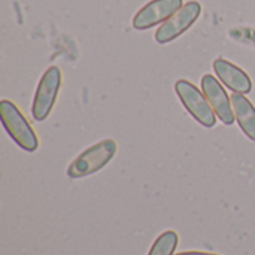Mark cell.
<instances>
[{
    "instance_id": "obj_1",
    "label": "cell",
    "mask_w": 255,
    "mask_h": 255,
    "mask_svg": "<svg viewBox=\"0 0 255 255\" xmlns=\"http://www.w3.org/2000/svg\"><path fill=\"white\" fill-rule=\"evenodd\" d=\"M117 142L114 139H103L85 151H82L67 167V176L72 179H81L102 170L115 155Z\"/></svg>"
},
{
    "instance_id": "obj_2",
    "label": "cell",
    "mask_w": 255,
    "mask_h": 255,
    "mask_svg": "<svg viewBox=\"0 0 255 255\" xmlns=\"http://www.w3.org/2000/svg\"><path fill=\"white\" fill-rule=\"evenodd\" d=\"M0 118L9 137L24 151L33 152L39 148V139L21 111L9 100L0 102Z\"/></svg>"
},
{
    "instance_id": "obj_3",
    "label": "cell",
    "mask_w": 255,
    "mask_h": 255,
    "mask_svg": "<svg viewBox=\"0 0 255 255\" xmlns=\"http://www.w3.org/2000/svg\"><path fill=\"white\" fill-rule=\"evenodd\" d=\"M175 91L179 97V100L182 102V105L185 106V109L188 111V114L203 127H214L217 123L215 118V111L211 106L209 100L206 99V96L202 94V91L190 81L187 79H179L175 84Z\"/></svg>"
},
{
    "instance_id": "obj_4",
    "label": "cell",
    "mask_w": 255,
    "mask_h": 255,
    "mask_svg": "<svg viewBox=\"0 0 255 255\" xmlns=\"http://www.w3.org/2000/svg\"><path fill=\"white\" fill-rule=\"evenodd\" d=\"M61 72L58 67L52 66L42 75L39 85L34 93L33 105H31V115L34 121L40 123L48 118L52 111V106L57 100L60 87H61Z\"/></svg>"
},
{
    "instance_id": "obj_5",
    "label": "cell",
    "mask_w": 255,
    "mask_h": 255,
    "mask_svg": "<svg viewBox=\"0 0 255 255\" xmlns=\"http://www.w3.org/2000/svg\"><path fill=\"white\" fill-rule=\"evenodd\" d=\"M202 4L196 0L185 3L172 18L163 22L155 31V40L161 45L169 43L184 34L200 16Z\"/></svg>"
},
{
    "instance_id": "obj_6",
    "label": "cell",
    "mask_w": 255,
    "mask_h": 255,
    "mask_svg": "<svg viewBox=\"0 0 255 255\" xmlns=\"http://www.w3.org/2000/svg\"><path fill=\"white\" fill-rule=\"evenodd\" d=\"M184 6L182 0H151L133 18L136 30H148L161 22H166Z\"/></svg>"
},
{
    "instance_id": "obj_7",
    "label": "cell",
    "mask_w": 255,
    "mask_h": 255,
    "mask_svg": "<svg viewBox=\"0 0 255 255\" xmlns=\"http://www.w3.org/2000/svg\"><path fill=\"white\" fill-rule=\"evenodd\" d=\"M202 90L211 106L214 108L217 117L226 124L232 126L235 123V111L232 109V97L227 96V91L220 84V81L214 75H203L202 78Z\"/></svg>"
},
{
    "instance_id": "obj_8",
    "label": "cell",
    "mask_w": 255,
    "mask_h": 255,
    "mask_svg": "<svg viewBox=\"0 0 255 255\" xmlns=\"http://www.w3.org/2000/svg\"><path fill=\"white\" fill-rule=\"evenodd\" d=\"M214 70L218 76V79L233 93L239 94H248L253 90V81L247 75L245 70L233 64L232 61L226 58H217L214 61Z\"/></svg>"
},
{
    "instance_id": "obj_9",
    "label": "cell",
    "mask_w": 255,
    "mask_h": 255,
    "mask_svg": "<svg viewBox=\"0 0 255 255\" xmlns=\"http://www.w3.org/2000/svg\"><path fill=\"white\" fill-rule=\"evenodd\" d=\"M232 105L236 121L248 139L255 142V106L245 97V94L235 93L232 96Z\"/></svg>"
},
{
    "instance_id": "obj_10",
    "label": "cell",
    "mask_w": 255,
    "mask_h": 255,
    "mask_svg": "<svg viewBox=\"0 0 255 255\" xmlns=\"http://www.w3.org/2000/svg\"><path fill=\"white\" fill-rule=\"evenodd\" d=\"M178 244H179L178 233L173 230H167L155 239L148 255H173Z\"/></svg>"
},
{
    "instance_id": "obj_11",
    "label": "cell",
    "mask_w": 255,
    "mask_h": 255,
    "mask_svg": "<svg viewBox=\"0 0 255 255\" xmlns=\"http://www.w3.org/2000/svg\"><path fill=\"white\" fill-rule=\"evenodd\" d=\"M230 36L235 37L236 40H242V42H250L255 45V30L254 28H238V30H232Z\"/></svg>"
},
{
    "instance_id": "obj_12",
    "label": "cell",
    "mask_w": 255,
    "mask_h": 255,
    "mask_svg": "<svg viewBox=\"0 0 255 255\" xmlns=\"http://www.w3.org/2000/svg\"><path fill=\"white\" fill-rule=\"evenodd\" d=\"M175 255H220V254H212V253H202V251H184L179 254Z\"/></svg>"
}]
</instances>
